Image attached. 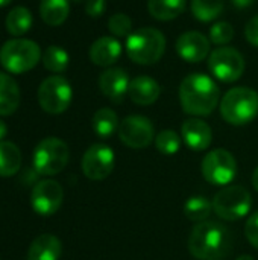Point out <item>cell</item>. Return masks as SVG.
Segmentation results:
<instances>
[{
    "label": "cell",
    "mask_w": 258,
    "mask_h": 260,
    "mask_svg": "<svg viewBox=\"0 0 258 260\" xmlns=\"http://www.w3.org/2000/svg\"><path fill=\"white\" fill-rule=\"evenodd\" d=\"M252 186H254V189L258 192V168L254 171V174H252Z\"/></svg>",
    "instance_id": "8d00e7d4"
},
{
    "label": "cell",
    "mask_w": 258,
    "mask_h": 260,
    "mask_svg": "<svg viewBox=\"0 0 258 260\" xmlns=\"http://www.w3.org/2000/svg\"><path fill=\"white\" fill-rule=\"evenodd\" d=\"M213 210V203L205 197H192L184 204V215L193 222H204Z\"/></svg>",
    "instance_id": "83f0119b"
},
{
    "label": "cell",
    "mask_w": 258,
    "mask_h": 260,
    "mask_svg": "<svg viewBox=\"0 0 258 260\" xmlns=\"http://www.w3.org/2000/svg\"><path fill=\"white\" fill-rule=\"evenodd\" d=\"M11 2H12V0H0V8H3V6H8Z\"/></svg>",
    "instance_id": "74e56055"
},
{
    "label": "cell",
    "mask_w": 258,
    "mask_h": 260,
    "mask_svg": "<svg viewBox=\"0 0 258 260\" xmlns=\"http://www.w3.org/2000/svg\"><path fill=\"white\" fill-rule=\"evenodd\" d=\"M21 168V152L12 142H0V177H12Z\"/></svg>",
    "instance_id": "603a6c76"
},
{
    "label": "cell",
    "mask_w": 258,
    "mask_h": 260,
    "mask_svg": "<svg viewBox=\"0 0 258 260\" xmlns=\"http://www.w3.org/2000/svg\"><path fill=\"white\" fill-rule=\"evenodd\" d=\"M219 98L217 84L204 73H192L179 85L181 107L190 116L202 117L211 114L219 104Z\"/></svg>",
    "instance_id": "6da1fadb"
},
{
    "label": "cell",
    "mask_w": 258,
    "mask_h": 260,
    "mask_svg": "<svg viewBox=\"0 0 258 260\" xmlns=\"http://www.w3.org/2000/svg\"><path fill=\"white\" fill-rule=\"evenodd\" d=\"M64 190L55 180H43L35 184L30 193V206L41 216L56 213L62 204Z\"/></svg>",
    "instance_id": "4fadbf2b"
},
{
    "label": "cell",
    "mask_w": 258,
    "mask_h": 260,
    "mask_svg": "<svg viewBox=\"0 0 258 260\" xmlns=\"http://www.w3.org/2000/svg\"><path fill=\"white\" fill-rule=\"evenodd\" d=\"M6 133H8V126L3 120H0V142H3V137L6 136Z\"/></svg>",
    "instance_id": "d590c367"
},
{
    "label": "cell",
    "mask_w": 258,
    "mask_h": 260,
    "mask_svg": "<svg viewBox=\"0 0 258 260\" xmlns=\"http://www.w3.org/2000/svg\"><path fill=\"white\" fill-rule=\"evenodd\" d=\"M70 12L68 0H41L40 2V15L49 26L62 24Z\"/></svg>",
    "instance_id": "7402d4cb"
},
{
    "label": "cell",
    "mask_w": 258,
    "mask_h": 260,
    "mask_svg": "<svg viewBox=\"0 0 258 260\" xmlns=\"http://www.w3.org/2000/svg\"><path fill=\"white\" fill-rule=\"evenodd\" d=\"M233 238L228 229L216 221H204L195 225L189 238V250L199 260H220L228 256Z\"/></svg>",
    "instance_id": "7a4b0ae2"
},
{
    "label": "cell",
    "mask_w": 258,
    "mask_h": 260,
    "mask_svg": "<svg viewBox=\"0 0 258 260\" xmlns=\"http://www.w3.org/2000/svg\"><path fill=\"white\" fill-rule=\"evenodd\" d=\"M182 139L187 143V146L193 151H204L211 143V128L208 123L198 117H190L184 120L181 126Z\"/></svg>",
    "instance_id": "e0dca14e"
},
{
    "label": "cell",
    "mask_w": 258,
    "mask_h": 260,
    "mask_svg": "<svg viewBox=\"0 0 258 260\" xmlns=\"http://www.w3.org/2000/svg\"><path fill=\"white\" fill-rule=\"evenodd\" d=\"M192 14L202 23L216 20L224 12V0H192Z\"/></svg>",
    "instance_id": "484cf974"
},
{
    "label": "cell",
    "mask_w": 258,
    "mask_h": 260,
    "mask_svg": "<svg viewBox=\"0 0 258 260\" xmlns=\"http://www.w3.org/2000/svg\"><path fill=\"white\" fill-rule=\"evenodd\" d=\"M71 85L62 76L46 78L38 88V104L49 114H61L71 104Z\"/></svg>",
    "instance_id": "ba28073f"
},
{
    "label": "cell",
    "mask_w": 258,
    "mask_h": 260,
    "mask_svg": "<svg viewBox=\"0 0 258 260\" xmlns=\"http://www.w3.org/2000/svg\"><path fill=\"white\" fill-rule=\"evenodd\" d=\"M231 2H233V5H234L236 8H239V9L248 8V6H251V5L254 3V0H231Z\"/></svg>",
    "instance_id": "e575fe53"
},
{
    "label": "cell",
    "mask_w": 258,
    "mask_h": 260,
    "mask_svg": "<svg viewBox=\"0 0 258 260\" xmlns=\"http://www.w3.org/2000/svg\"><path fill=\"white\" fill-rule=\"evenodd\" d=\"M119 117L111 108H100L93 116V129L99 137H111L119 131Z\"/></svg>",
    "instance_id": "d4e9b609"
},
{
    "label": "cell",
    "mask_w": 258,
    "mask_h": 260,
    "mask_svg": "<svg viewBox=\"0 0 258 260\" xmlns=\"http://www.w3.org/2000/svg\"><path fill=\"white\" fill-rule=\"evenodd\" d=\"M222 117L236 126L254 120L258 114V93L248 87H234L220 101Z\"/></svg>",
    "instance_id": "277c9868"
},
{
    "label": "cell",
    "mask_w": 258,
    "mask_h": 260,
    "mask_svg": "<svg viewBox=\"0 0 258 260\" xmlns=\"http://www.w3.org/2000/svg\"><path fill=\"white\" fill-rule=\"evenodd\" d=\"M129 76L125 69L111 67L100 73L99 76V88L100 91L116 104H120L128 94L129 88Z\"/></svg>",
    "instance_id": "9a60e30c"
},
{
    "label": "cell",
    "mask_w": 258,
    "mask_h": 260,
    "mask_svg": "<svg viewBox=\"0 0 258 260\" xmlns=\"http://www.w3.org/2000/svg\"><path fill=\"white\" fill-rule=\"evenodd\" d=\"M161 94L160 84L151 76H137L129 82L128 96L137 105H152Z\"/></svg>",
    "instance_id": "ac0fdd59"
},
{
    "label": "cell",
    "mask_w": 258,
    "mask_h": 260,
    "mask_svg": "<svg viewBox=\"0 0 258 260\" xmlns=\"http://www.w3.org/2000/svg\"><path fill=\"white\" fill-rule=\"evenodd\" d=\"M166 50V38L155 27H140L126 38L128 56L140 66L158 62Z\"/></svg>",
    "instance_id": "3957f363"
},
{
    "label": "cell",
    "mask_w": 258,
    "mask_h": 260,
    "mask_svg": "<svg viewBox=\"0 0 258 260\" xmlns=\"http://www.w3.org/2000/svg\"><path fill=\"white\" fill-rule=\"evenodd\" d=\"M108 29L114 37H129L132 34V20L123 12L113 14L108 20Z\"/></svg>",
    "instance_id": "f546056e"
},
{
    "label": "cell",
    "mask_w": 258,
    "mask_h": 260,
    "mask_svg": "<svg viewBox=\"0 0 258 260\" xmlns=\"http://www.w3.org/2000/svg\"><path fill=\"white\" fill-rule=\"evenodd\" d=\"M245 37L252 46L258 47V15L252 17L248 21V24L245 27Z\"/></svg>",
    "instance_id": "d6a6232c"
},
{
    "label": "cell",
    "mask_w": 258,
    "mask_h": 260,
    "mask_svg": "<svg viewBox=\"0 0 258 260\" xmlns=\"http://www.w3.org/2000/svg\"><path fill=\"white\" fill-rule=\"evenodd\" d=\"M155 146L161 154L173 155L181 148V139L179 136L172 129H164L155 137Z\"/></svg>",
    "instance_id": "f1b7e54d"
},
{
    "label": "cell",
    "mask_w": 258,
    "mask_h": 260,
    "mask_svg": "<svg viewBox=\"0 0 258 260\" xmlns=\"http://www.w3.org/2000/svg\"><path fill=\"white\" fill-rule=\"evenodd\" d=\"M245 235H246L249 244L258 250V212L248 219V222L245 225Z\"/></svg>",
    "instance_id": "1f68e13d"
},
{
    "label": "cell",
    "mask_w": 258,
    "mask_h": 260,
    "mask_svg": "<svg viewBox=\"0 0 258 260\" xmlns=\"http://www.w3.org/2000/svg\"><path fill=\"white\" fill-rule=\"evenodd\" d=\"M176 52L187 62H201L211 53L210 40L198 30L184 32L176 40Z\"/></svg>",
    "instance_id": "5bb4252c"
},
{
    "label": "cell",
    "mask_w": 258,
    "mask_h": 260,
    "mask_svg": "<svg viewBox=\"0 0 258 260\" xmlns=\"http://www.w3.org/2000/svg\"><path fill=\"white\" fill-rule=\"evenodd\" d=\"M61 253L62 244L56 236L40 235L32 241L27 250V260H59Z\"/></svg>",
    "instance_id": "d6986e66"
},
{
    "label": "cell",
    "mask_w": 258,
    "mask_h": 260,
    "mask_svg": "<svg viewBox=\"0 0 258 260\" xmlns=\"http://www.w3.org/2000/svg\"><path fill=\"white\" fill-rule=\"evenodd\" d=\"M41 56L40 46L27 38H12L5 41L0 47V64L6 72L14 75L32 70L40 62Z\"/></svg>",
    "instance_id": "5b68a950"
},
{
    "label": "cell",
    "mask_w": 258,
    "mask_h": 260,
    "mask_svg": "<svg viewBox=\"0 0 258 260\" xmlns=\"http://www.w3.org/2000/svg\"><path fill=\"white\" fill-rule=\"evenodd\" d=\"M234 38V27L228 21H216L210 29V41L216 46H225Z\"/></svg>",
    "instance_id": "4dcf8cb0"
},
{
    "label": "cell",
    "mask_w": 258,
    "mask_h": 260,
    "mask_svg": "<svg viewBox=\"0 0 258 260\" xmlns=\"http://www.w3.org/2000/svg\"><path fill=\"white\" fill-rule=\"evenodd\" d=\"M237 260H254L252 256H248V254H245V256H240Z\"/></svg>",
    "instance_id": "f35d334b"
},
{
    "label": "cell",
    "mask_w": 258,
    "mask_h": 260,
    "mask_svg": "<svg viewBox=\"0 0 258 260\" xmlns=\"http://www.w3.org/2000/svg\"><path fill=\"white\" fill-rule=\"evenodd\" d=\"M33 17L30 11L24 6H17L11 9L6 15V30L15 38H18L20 35H24L30 29Z\"/></svg>",
    "instance_id": "cb8c5ba5"
},
{
    "label": "cell",
    "mask_w": 258,
    "mask_h": 260,
    "mask_svg": "<svg viewBox=\"0 0 258 260\" xmlns=\"http://www.w3.org/2000/svg\"><path fill=\"white\" fill-rule=\"evenodd\" d=\"M20 105V88L14 78L0 72V116H11Z\"/></svg>",
    "instance_id": "ffe728a7"
},
{
    "label": "cell",
    "mask_w": 258,
    "mask_h": 260,
    "mask_svg": "<svg viewBox=\"0 0 258 260\" xmlns=\"http://www.w3.org/2000/svg\"><path fill=\"white\" fill-rule=\"evenodd\" d=\"M148 11L155 20H175L186 11V0H148Z\"/></svg>",
    "instance_id": "44dd1931"
},
{
    "label": "cell",
    "mask_w": 258,
    "mask_h": 260,
    "mask_svg": "<svg viewBox=\"0 0 258 260\" xmlns=\"http://www.w3.org/2000/svg\"><path fill=\"white\" fill-rule=\"evenodd\" d=\"M119 137L126 146L132 149H143L155 140V129L148 117L128 116L119 126Z\"/></svg>",
    "instance_id": "8fae6325"
},
{
    "label": "cell",
    "mask_w": 258,
    "mask_h": 260,
    "mask_svg": "<svg viewBox=\"0 0 258 260\" xmlns=\"http://www.w3.org/2000/svg\"><path fill=\"white\" fill-rule=\"evenodd\" d=\"M252 206L251 193L242 186H227L213 200V210L225 221H237L249 213Z\"/></svg>",
    "instance_id": "52a82bcc"
},
{
    "label": "cell",
    "mask_w": 258,
    "mask_h": 260,
    "mask_svg": "<svg viewBox=\"0 0 258 260\" xmlns=\"http://www.w3.org/2000/svg\"><path fill=\"white\" fill-rule=\"evenodd\" d=\"M105 8H106L105 0H87V3H85V12L94 18L100 17L103 14Z\"/></svg>",
    "instance_id": "836d02e7"
},
{
    "label": "cell",
    "mask_w": 258,
    "mask_h": 260,
    "mask_svg": "<svg viewBox=\"0 0 258 260\" xmlns=\"http://www.w3.org/2000/svg\"><path fill=\"white\" fill-rule=\"evenodd\" d=\"M114 151L109 146L103 143L91 145L82 157V172L90 180H105L114 169Z\"/></svg>",
    "instance_id": "7c38bea8"
},
{
    "label": "cell",
    "mask_w": 258,
    "mask_h": 260,
    "mask_svg": "<svg viewBox=\"0 0 258 260\" xmlns=\"http://www.w3.org/2000/svg\"><path fill=\"white\" fill-rule=\"evenodd\" d=\"M208 69L220 82H236L245 72V58L234 47L220 46L210 53Z\"/></svg>",
    "instance_id": "9c48e42d"
},
{
    "label": "cell",
    "mask_w": 258,
    "mask_h": 260,
    "mask_svg": "<svg viewBox=\"0 0 258 260\" xmlns=\"http://www.w3.org/2000/svg\"><path fill=\"white\" fill-rule=\"evenodd\" d=\"M71 2H75V3H79V2H82V0H71Z\"/></svg>",
    "instance_id": "ab89813d"
},
{
    "label": "cell",
    "mask_w": 258,
    "mask_h": 260,
    "mask_svg": "<svg viewBox=\"0 0 258 260\" xmlns=\"http://www.w3.org/2000/svg\"><path fill=\"white\" fill-rule=\"evenodd\" d=\"M68 157L70 151L65 142L58 137H46L33 149V169L40 175H56L67 166Z\"/></svg>",
    "instance_id": "8992f818"
},
{
    "label": "cell",
    "mask_w": 258,
    "mask_h": 260,
    "mask_svg": "<svg viewBox=\"0 0 258 260\" xmlns=\"http://www.w3.org/2000/svg\"><path fill=\"white\" fill-rule=\"evenodd\" d=\"M41 61H43L44 67L49 72L61 73V72H64L68 67L70 56L65 52V49H62L61 46H49L44 50V53L41 56Z\"/></svg>",
    "instance_id": "4316f807"
},
{
    "label": "cell",
    "mask_w": 258,
    "mask_h": 260,
    "mask_svg": "<svg viewBox=\"0 0 258 260\" xmlns=\"http://www.w3.org/2000/svg\"><path fill=\"white\" fill-rule=\"evenodd\" d=\"M90 59L100 67H109L119 61L122 55V44L116 37H100L90 47Z\"/></svg>",
    "instance_id": "2e32d148"
},
{
    "label": "cell",
    "mask_w": 258,
    "mask_h": 260,
    "mask_svg": "<svg viewBox=\"0 0 258 260\" xmlns=\"http://www.w3.org/2000/svg\"><path fill=\"white\" fill-rule=\"evenodd\" d=\"M236 172V158L227 149H214L202 160V175L211 184L225 186L234 180Z\"/></svg>",
    "instance_id": "30bf717a"
}]
</instances>
